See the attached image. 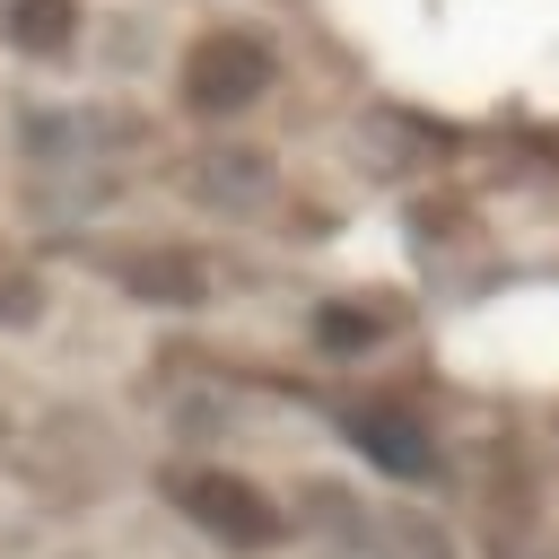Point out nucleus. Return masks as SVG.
<instances>
[{
  "mask_svg": "<svg viewBox=\"0 0 559 559\" xmlns=\"http://www.w3.org/2000/svg\"><path fill=\"white\" fill-rule=\"evenodd\" d=\"M79 35V9L70 0H17V44L26 52H61Z\"/></svg>",
  "mask_w": 559,
  "mask_h": 559,
  "instance_id": "obj_2",
  "label": "nucleus"
},
{
  "mask_svg": "<svg viewBox=\"0 0 559 559\" xmlns=\"http://www.w3.org/2000/svg\"><path fill=\"white\" fill-rule=\"evenodd\" d=\"M271 87V52L253 44V35H201V52H192V70H183V96L201 105V114H236V105H253Z\"/></svg>",
  "mask_w": 559,
  "mask_h": 559,
  "instance_id": "obj_1",
  "label": "nucleus"
}]
</instances>
